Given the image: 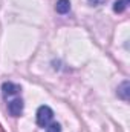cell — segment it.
I'll list each match as a JSON object with an SVG mask.
<instances>
[{
  "instance_id": "obj_5",
  "label": "cell",
  "mask_w": 130,
  "mask_h": 132,
  "mask_svg": "<svg viewBox=\"0 0 130 132\" xmlns=\"http://www.w3.org/2000/svg\"><path fill=\"white\" fill-rule=\"evenodd\" d=\"M129 81H123L119 86H118V95L121 97L123 100H129Z\"/></svg>"
},
{
  "instance_id": "obj_9",
  "label": "cell",
  "mask_w": 130,
  "mask_h": 132,
  "mask_svg": "<svg viewBox=\"0 0 130 132\" xmlns=\"http://www.w3.org/2000/svg\"><path fill=\"white\" fill-rule=\"evenodd\" d=\"M48 132H51V131H48Z\"/></svg>"
},
{
  "instance_id": "obj_6",
  "label": "cell",
  "mask_w": 130,
  "mask_h": 132,
  "mask_svg": "<svg viewBox=\"0 0 130 132\" xmlns=\"http://www.w3.org/2000/svg\"><path fill=\"white\" fill-rule=\"evenodd\" d=\"M127 2L126 0H116L115 3H113V11L115 12H118V14H121V12H124L126 11V8H127Z\"/></svg>"
},
{
  "instance_id": "obj_7",
  "label": "cell",
  "mask_w": 130,
  "mask_h": 132,
  "mask_svg": "<svg viewBox=\"0 0 130 132\" xmlns=\"http://www.w3.org/2000/svg\"><path fill=\"white\" fill-rule=\"evenodd\" d=\"M46 129H48V131H51V132H61V126H60V123L52 121V123H51Z\"/></svg>"
},
{
  "instance_id": "obj_4",
  "label": "cell",
  "mask_w": 130,
  "mask_h": 132,
  "mask_svg": "<svg viewBox=\"0 0 130 132\" xmlns=\"http://www.w3.org/2000/svg\"><path fill=\"white\" fill-rule=\"evenodd\" d=\"M55 11H57L58 14H67V12L70 11V2H69V0H57Z\"/></svg>"
},
{
  "instance_id": "obj_8",
  "label": "cell",
  "mask_w": 130,
  "mask_h": 132,
  "mask_svg": "<svg viewBox=\"0 0 130 132\" xmlns=\"http://www.w3.org/2000/svg\"><path fill=\"white\" fill-rule=\"evenodd\" d=\"M103 2H106V0H89V3H90V5H95V6L101 5Z\"/></svg>"
},
{
  "instance_id": "obj_3",
  "label": "cell",
  "mask_w": 130,
  "mask_h": 132,
  "mask_svg": "<svg viewBox=\"0 0 130 132\" xmlns=\"http://www.w3.org/2000/svg\"><path fill=\"white\" fill-rule=\"evenodd\" d=\"M2 91H3V95H5V97H12V95H17V94L22 91V88H20L18 85H15V83L5 81V83L2 85Z\"/></svg>"
},
{
  "instance_id": "obj_1",
  "label": "cell",
  "mask_w": 130,
  "mask_h": 132,
  "mask_svg": "<svg viewBox=\"0 0 130 132\" xmlns=\"http://www.w3.org/2000/svg\"><path fill=\"white\" fill-rule=\"evenodd\" d=\"M52 120H54V111H52L49 106L43 104V106H40V108L37 109V125H38L40 128L46 129V128L52 123Z\"/></svg>"
},
{
  "instance_id": "obj_2",
  "label": "cell",
  "mask_w": 130,
  "mask_h": 132,
  "mask_svg": "<svg viewBox=\"0 0 130 132\" xmlns=\"http://www.w3.org/2000/svg\"><path fill=\"white\" fill-rule=\"evenodd\" d=\"M8 112L11 117H20L23 112V100L15 97L14 100H11L8 103Z\"/></svg>"
}]
</instances>
